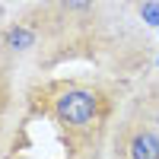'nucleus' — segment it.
<instances>
[{
    "instance_id": "nucleus-1",
    "label": "nucleus",
    "mask_w": 159,
    "mask_h": 159,
    "mask_svg": "<svg viewBox=\"0 0 159 159\" xmlns=\"http://www.w3.org/2000/svg\"><path fill=\"white\" fill-rule=\"evenodd\" d=\"M118 102L83 80L16 86L10 67H0V159H108Z\"/></svg>"
},
{
    "instance_id": "nucleus-2",
    "label": "nucleus",
    "mask_w": 159,
    "mask_h": 159,
    "mask_svg": "<svg viewBox=\"0 0 159 159\" xmlns=\"http://www.w3.org/2000/svg\"><path fill=\"white\" fill-rule=\"evenodd\" d=\"M108 159H159V130L143 118L130 115L127 108H121Z\"/></svg>"
},
{
    "instance_id": "nucleus-3",
    "label": "nucleus",
    "mask_w": 159,
    "mask_h": 159,
    "mask_svg": "<svg viewBox=\"0 0 159 159\" xmlns=\"http://www.w3.org/2000/svg\"><path fill=\"white\" fill-rule=\"evenodd\" d=\"M124 108H127L130 115L143 118L147 124H153V127L159 130V76L150 80V83H143L134 96L124 102Z\"/></svg>"
},
{
    "instance_id": "nucleus-4",
    "label": "nucleus",
    "mask_w": 159,
    "mask_h": 159,
    "mask_svg": "<svg viewBox=\"0 0 159 159\" xmlns=\"http://www.w3.org/2000/svg\"><path fill=\"white\" fill-rule=\"evenodd\" d=\"M137 13H140V19L153 25V29H159V0H140L137 3Z\"/></svg>"
},
{
    "instance_id": "nucleus-5",
    "label": "nucleus",
    "mask_w": 159,
    "mask_h": 159,
    "mask_svg": "<svg viewBox=\"0 0 159 159\" xmlns=\"http://www.w3.org/2000/svg\"><path fill=\"white\" fill-rule=\"evenodd\" d=\"M156 67H159V57H156Z\"/></svg>"
}]
</instances>
